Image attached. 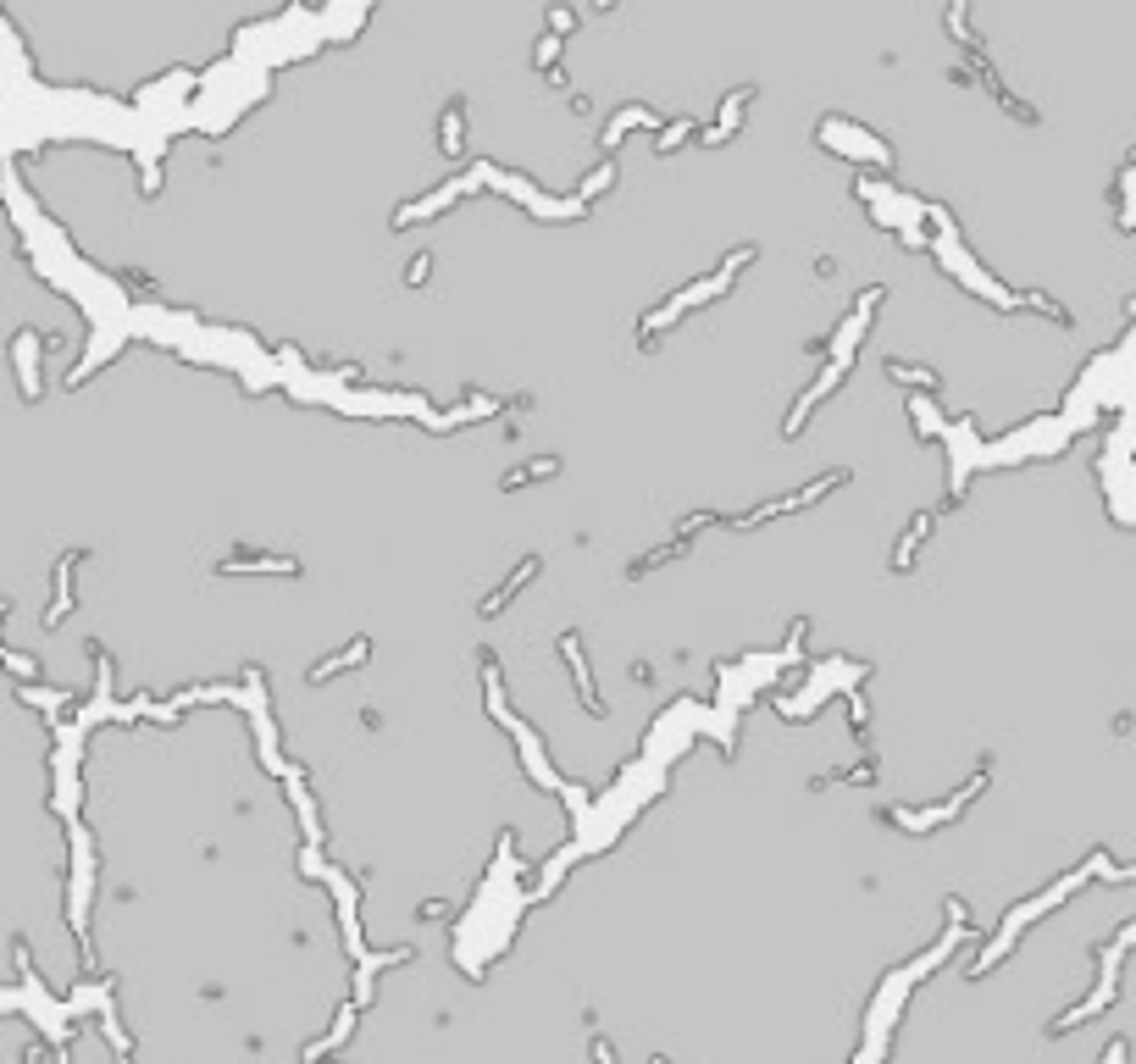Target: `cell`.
<instances>
[{
  "mask_svg": "<svg viewBox=\"0 0 1136 1064\" xmlns=\"http://www.w3.org/2000/svg\"><path fill=\"white\" fill-rule=\"evenodd\" d=\"M982 787H987V771H976V776H970V787H965L959 798H948V804H937V810H920V815H909V810H887V821H893V826H904V832H932V826L954 821V815L965 810V798H976Z\"/></svg>",
  "mask_w": 1136,
  "mask_h": 1064,
  "instance_id": "obj_1",
  "label": "cell"
},
{
  "mask_svg": "<svg viewBox=\"0 0 1136 1064\" xmlns=\"http://www.w3.org/2000/svg\"><path fill=\"white\" fill-rule=\"evenodd\" d=\"M561 649H566V660H571V676H576L582 704H587L593 715H604V704H599V693H593V676H587V660H582V637H576V632H566V637H561Z\"/></svg>",
  "mask_w": 1136,
  "mask_h": 1064,
  "instance_id": "obj_2",
  "label": "cell"
},
{
  "mask_svg": "<svg viewBox=\"0 0 1136 1064\" xmlns=\"http://www.w3.org/2000/svg\"><path fill=\"white\" fill-rule=\"evenodd\" d=\"M239 571H278V576H300V560H283V554H250V560H222V576H239Z\"/></svg>",
  "mask_w": 1136,
  "mask_h": 1064,
  "instance_id": "obj_3",
  "label": "cell"
},
{
  "mask_svg": "<svg viewBox=\"0 0 1136 1064\" xmlns=\"http://www.w3.org/2000/svg\"><path fill=\"white\" fill-rule=\"evenodd\" d=\"M637 122H648V128H660V117H654L648 105H626V111H615V122H610V128L599 133V144H604V150H615V139H621L626 128H637Z\"/></svg>",
  "mask_w": 1136,
  "mask_h": 1064,
  "instance_id": "obj_4",
  "label": "cell"
},
{
  "mask_svg": "<svg viewBox=\"0 0 1136 1064\" xmlns=\"http://www.w3.org/2000/svg\"><path fill=\"white\" fill-rule=\"evenodd\" d=\"M366 654H372V643H366V637H355V643H350V649H344V654H327V660H322V665H316V671H311V682H327V676H333V671H350V665H361V660H366Z\"/></svg>",
  "mask_w": 1136,
  "mask_h": 1064,
  "instance_id": "obj_5",
  "label": "cell"
},
{
  "mask_svg": "<svg viewBox=\"0 0 1136 1064\" xmlns=\"http://www.w3.org/2000/svg\"><path fill=\"white\" fill-rule=\"evenodd\" d=\"M11 350H17V372H22V394L39 400V377H33V350H39V339H33V333H17Z\"/></svg>",
  "mask_w": 1136,
  "mask_h": 1064,
  "instance_id": "obj_6",
  "label": "cell"
},
{
  "mask_svg": "<svg viewBox=\"0 0 1136 1064\" xmlns=\"http://www.w3.org/2000/svg\"><path fill=\"white\" fill-rule=\"evenodd\" d=\"M461 117H466V100H450V111H444V133H438V144H444V155H461V150H466V133H461Z\"/></svg>",
  "mask_w": 1136,
  "mask_h": 1064,
  "instance_id": "obj_7",
  "label": "cell"
},
{
  "mask_svg": "<svg viewBox=\"0 0 1136 1064\" xmlns=\"http://www.w3.org/2000/svg\"><path fill=\"white\" fill-rule=\"evenodd\" d=\"M743 100H748V89H732L726 94V111H721V122L704 133V144H721V139H732V128H737V111H743Z\"/></svg>",
  "mask_w": 1136,
  "mask_h": 1064,
  "instance_id": "obj_8",
  "label": "cell"
},
{
  "mask_svg": "<svg viewBox=\"0 0 1136 1064\" xmlns=\"http://www.w3.org/2000/svg\"><path fill=\"white\" fill-rule=\"evenodd\" d=\"M527 576H538V560H522V565H516V576H511V582H505V588H500V593L483 604V615H500V610H505V599H511L516 588H527Z\"/></svg>",
  "mask_w": 1136,
  "mask_h": 1064,
  "instance_id": "obj_9",
  "label": "cell"
},
{
  "mask_svg": "<svg viewBox=\"0 0 1136 1064\" xmlns=\"http://www.w3.org/2000/svg\"><path fill=\"white\" fill-rule=\"evenodd\" d=\"M555 466H561V461H555V455H544V461H533V466H522V472H511V477H505V489H527V483H538V477H549Z\"/></svg>",
  "mask_w": 1136,
  "mask_h": 1064,
  "instance_id": "obj_10",
  "label": "cell"
},
{
  "mask_svg": "<svg viewBox=\"0 0 1136 1064\" xmlns=\"http://www.w3.org/2000/svg\"><path fill=\"white\" fill-rule=\"evenodd\" d=\"M610 178H615V167H610V161H604V167H599L593 178H582V205H587V200H593L599 189H610Z\"/></svg>",
  "mask_w": 1136,
  "mask_h": 1064,
  "instance_id": "obj_11",
  "label": "cell"
},
{
  "mask_svg": "<svg viewBox=\"0 0 1136 1064\" xmlns=\"http://www.w3.org/2000/svg\"><path fill=\"white\" fill-rule=\"evenodd\" d=\"M687 133H693V122H687V117H682V122H665V133H660V150H676V144H682Z\"/></svg>",
  "mask_w": 1136,
  "mask_h": 1064,
  "instance_id": "obj_12",
  "label": "cell"
},
{
  "mask_svg": "<svg viewBox=\"0 0 1136 1064\" xmlns=\"http://www.w3.org/2000/svg\"><path fill=\"white\" fill-rule=\"evenodd\" d=\"M887 372H893V377H915V383H926V389H937V377H932V372H920V366H904V361H893Z\"/></svg>",
  "mask_w": 1136,
  "mask_h": 1064,
  "instance_id": "obj_13",
  "label": "cell"
},
{
  "mask_svg": "<svg viewBox=\"0 0 1136 1064\" xmlns=\"http://www.w3.org/2000/svg\"><path fill=\"white\" fill-rule=\"evenodd\" d=\"M555 50H561V39H555V33H549V39H538V67H549V61H555Z\"/></svg>",
  "mask_w": 1136,
  "mask_h": 1064,
  "instance_id": "obj_14",
  "label": "cell"
},
{
  "mask_svg": "<svg viewBox=\"0 0 1136 1064\" xmlns=\"http://www.w3.org/2000/svg\"><path fill=\"white\" fill-rule=\"evenodd\" d=\"M593 1059H599V1064H615V1054H610V1043H599V1037H593Z\"/></svg>",
  "mask_w": 1136,
  "mask_h": 1064,
  "instance_id": "obj_15",
  "label": "cell"
}]
</instances>
